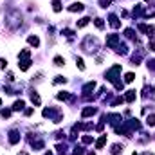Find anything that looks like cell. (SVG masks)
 Wrapping results in <instances>:
<instances>
[{
	"mask_svg": "<svg viewBox=\"0 0 155 155\" xmlns=\"http://www.w3.org/2000/svg\"><path fill=\"white\" fill-rule=\"evenodd\" d=\"M135 97H137V94H135V90H128V92L125 94V99L128 101V103H132V101H135Z\"/></svg>",
	"mask_w": 155,
	"mask_h": 155,
	"instance_id": "8",
	"label": "cell"
},
{
	"mask_svg": "<svg viewBox=\"0 0 155 155\" xmlns=\"http://www.w3.org/2000/svg\"><path fill=\"white\" fill-rule=\"evenodd\" d=\"M97 110L94 108V106H87V108H83V112H81V116L83 117H90V116H94V114H96Z\"/></svg>",
	"mask_w": 155,
	"mask_h": 155,
	"instance_id": "5",
	"label": "cell"
},
{
	"mask_svg": "<svg viewBox=\"0 0 155 155\" xmlns=\"http://www.w3.org/2000/svg\"><path fill=\"white\" fill-rule=\"evenodd\" d=\"M31 101H32L35 105H40V103H42V99H40V96H38L36 92H31Z\"/></svg>",
	"mask_w": 155,
	"mask_h": 155,
	"instance_id": "13",
	"label": "cell"
},
{
	"mask_svg": "<svg viewBox=\"0 0 155 155\" xmlns=\"http://www.w3.org/2000/svg\"><path fill=\"white\" fill-rule=\"evenodd\" d=\"M125 35H126L128 38H133V36H135V35H133V29H126V31H125Z\"/></svg>",
	"mask_w": 155,
	"mask_h": 155,
	"instance_id": "27",
	"label": "cell"
},
{
	"mask_svg": "<svg viewBox=\"0 0 155 155\" xmlns=\"http://www.w3.org/2000/svg\"><path fill=\"white\" fill-rule=\"evenodd\" d=\"M56 97L58 99H63V101H72L74 99V96H72V94H69V92H60Z\"/></svg>",
	"mask_w": 155,
	"mask_h": 155,
	"instance_id": "7",
	"label": "cell"
},
{
	"mask_svg": "<svg viewBox=\"0 0 155 155\" xmlns=\"http://www.w3.org/2000/svg\"><path fill=\"white\" fill-rule=\"evenodd\" d=\"M110 2L112 0H99V5L101 7H106V5H110Z\"/></svg>",
	"mask_w": 155,
	"mask_h": 155,
	"instance_id": "26",
	"label": "cell"
},
{
	"mask_svg": "<svg viewBox=\"0 0 155 155\" xmlns=\"http://www.w3.org/2000/svg\"><path fill=\"white\" fill-rule=\"evenodd\" d=\"M63 63H65V60H63L62 56H56V58H54V65H60V67H62Z\"/></svg>",
	"mask_w": 155,
	"mask_h": 155,
	"instance_id": "20",
	"label": "cell"
},
{
	"mask_svg": "<svg viewBox=\"0 0 155 155\" xmlns=\"http://www.w3.org/2000/svg\"><path fill=\"white\" fill-rule=\"evenodd\" d=\"M94 24H96L97 29H103V27H105V22H103L101 18H96V20H94Z\"/></svg>",
	"mask_w": 155,
	"mask_h": 155,
	"instance_id": "18",
	"label": "cell"
},
{
	"mask_svg": "<svg viewBox=\"0 0 155 155\" xmlns=\"http://www.w3.org/2000/svg\"><path fill=\"white\" fill-rule=\"evenodd\" d=\"M89 155H94V153H89Z\"/></svg>",
	"mask_w": 155,
	"mask_h": 155,
	"instance_id": "32",
	"label": "cell"
},
{
	"mask_svg": "<svg viewBox=\"0 0 155 155\" xmlns=\"http://www.w3.org/2000/svg\"><path fill=\"white\" fill-rule=\"evenodd\" d=\"M89 20H90V18H81V20L78 22V27H79V29H81V27H85V25L89 24Z\"/></svg>",
	"mask_w": 155,
	"mask_h": 155,
	"instance_id": "19",
	"label": "cell"
},
{
	"mask_svg": "<svg viewBox=\"0 0 155 155\" xmlns=\"http://www.w3.org/2000/svg\"><path fill=\"white\" fill-rule=\"evenodd\" d=\"M83 9H85V7H83V4H79V2H78V4H72V5H69V11H70V13L83 11Z\"/></svg>",
	"mask_w": 155,
	"mask_h": 155,
	"instance_id": "9",
	"label": "cell"
},
{
	"mask_svg": "<svg viewBox=\"0 0 155 155\" xmlns=\"http://www.w3.org/2000/svg\"><path fill=\"white\" fill-rule=\"evenodd\" d=\"M105 143H106V135H101L97 139V143H96V148H97V150H101V148L105 146Z\"/></svg>",
	"mask_w": 155,
	"mask_h": 155,
	"instance_id": "10",
	"label": "cell"
},
{
	"mask_svg": "<svg viewBox=\"0 0 155 155\" xmlns=\"http://www.w3.org/2000/svg\"><path fill=\"white\" fill-rule=\"evenodd\" d=\"M108 20H110V25H112L114 29H119V27H121V22H119V18H117L116 15H110Z\"/></svg>",
	"mask_w": 155,
	"mask_h": 155,
	"instance_id": "6",
	"label": "cell"
},
{
	"mask_svg": "<svg viewBox=\"0 0 155 155\" xmlns=\"http://www.w3.org/2000/svg\"><path fill=\"white\" fill-rule=\"evenodd\" d=\"M52 9L56 13H60L62 11V2H60V0H52Z\"/></svg>",
	"mask_w": 155,
	"mask_h": 155,
	"instance_id": "15",
	"label": "cell"
},
{
	"mask_svg": "<svg viewBox=\"0 0 155 155\" xmlns=\"http://www.w3.org/2000/svg\"><path fill=\"white\" fill-rule=\"evenodd\" d=\"M27 42H29L32 47H38V45H40V38H38V36H29Z\"/></svg>",
	"mask_w": 155,
	"mask_h": 155,
	"instance_id": "11",
	"label": "cell"
},
{
	"mask_svg": "<svg viewBox=\"0 0 155 155\" xmlns=\"http://www.w3.org/2000/svg\"><path fill=\"white\" fill-rule=\"evenodd\" d=\"M0 105H2V99H0Z\"/></svg>",
	"mask_w": 155,
	"mask_h": 155,
	"instance_id": "31",
	"label": "cell"
},
{
	"mask_svg": "<svg viewBox=\"0 0 155 155\" xmlns=\"http://www.w3.org/2000/svg\"><path fill=\"white\" fill-rule=\"evenodd\" d=\"M81 143H83V144H90V143H92V137H90V135H83Z\"/></svg>",
	"mask_w": 155,
	"mask_h": 155,
	"instance_id": "22",
	"label": "cell"
},
{
	"mask_svg": "<svg viewBox=\"0 0 155 155\" xmlns=\"http://www.w3.org/2000/svg\"><path fill=\"white\" fill-rule=\"evenodd\" d=\"M148 69L155 70V60H152V62H148Z\"/></svg>",
	"mask_w": 155,
	"mask_h": 155,
	"instance_id": "29",
	"label": "cell"
},
{
	"mask_svg": "<svg viewBox=\"0 0 155 155\" xmlns=\"http://www.w3.org/2000/svg\"><path fill=\"white\" fill-rule=\"evenodd\" d=\"M117 43H119V36H117V35H110L108 40H106V45L112 47V49H114V47H116Z\"/></svg>",
	"mask_w": 155,
	"mask_h": 155,
	"instance_id": "2",
	"label": "cell"
},
{
	"mask_svg": "<svg viewBox=\"0 0 155 155\" xmlns=\"http://www.w3.org/2000/svg\"><path fill=\"white\" fill-rule=\"evenodd\" d=\"M133 79H135V74H133V72H126V74H125V81H126V83H132Z\"/></svg>",
	"mask_w": 155,
	"mask_h": 155,
	"instance_id": "14",
	"label": "cell"
},
{
	"mask_svg": "<svg viewBox=\"0 0 155 155\" xmlns=\"http://www.w3.org/2000/svg\"><path fill=\"white\" fill-rule=\"evenodd\" d=\"M0 114H2V117H9V116H11V110H7V108H4L2 112H0Z\"/></svg>",
	"mask_w": 155,
	"mask_h": 155,
	"instance_id": "28",
	"label": "cell"
},
{
	"mask_svg": "<svg viewBox=\"0 0 155 155\" xmlns=\"http://www.w3.org/2000/svg\"><path fill=\"white\" fill-rule=\"evenodd\" d=\"M94 89H96V83H94V81H89V83L83 87V92H85V97H87V99L90 97V92H92Z\"/></svg>",
	"mask_w": 155,
	"mask_h": 155,
	"instance_id": "1",
	"label": "cell"
},
{
	"mask_svg": "<svg viewBox=\"0 0 155 155\" xmlns=\"http://www.w3.org/2000/svg\"><path fill=\"white\" fill-rule=\"evenodd\" d=\"M65 81H67V79H65L63 76H56V79H54V83H56V85H60V83H65Z\"/></svg>",
	"mask_w": 155,
	"mask_h": 155,
	"instance_id": "24",
	"label": "cell"
},
{
	"mask_svg": "<svg viewBox=\"0 0 155 155\" xmlns=\"http://www.w3.org/2000/svg\"><path fill=\"white\" fill-rule=\"evenodd\" d=\"M146 125H148V126H155V114L148 116V119H146Z\"/></svg>",
	"mask_w": 155,
	"mask_h": 155,
	"instance_id": "17",
	"label": "cell"
},
{
	"mask_svg": "<svg viewBox=\"0 0 155 155\" xmlns=\"http://www.w3.org/2000/svg\"><path fill=\"white\" fill-rule=\"evenodd\" d=\"M24 106H25V103L22 99H18V101H15V105H13V110H22Z\"/></svg>",
	"mask_w": 155,
	"mask_h": 155,
	"instance_id": "12",
	"label": "cell"
},
{
	"mask_svg": "<svg viewBox=\"0 0 155 155\" xmlns=\"http://www.w3.org/2000/svg\"><path fill=\"white\" fill-rule=\"evenodd\" d=\"M121 152H123V146H119V144H114L112 146V155H119Z\"/></svg>",
	"mask_w": 155,
	"mask_h": 155,
	"instance_id": "16",
	"label": "cell"
},
{
	"mask_svg": "<svg viewBox=\"0 0 155 155\" xmlns=\"http://www.w3.org/2000/svg\"><path fill=\"white\" fill-rule=\"evenodd\" d=\"M62 35L69 36V38H72V36H74V31H70V29H63V31H62Z\"/></svg>",
	"mask_w": 155,
	"mask_h": 155,
	"instance_id": "21",
	"label": "cell"
},
{
	"mask_svg": "<svg viewBox=\"0 0 155 155\" xmlns=\"http://www.w3.org/2000/svg\"><path fill=\"white\" fill-rule=\"evenodd\" d=\"M29 65H31V60H29V58H20V63H18L20 70H27Z\"/></svg>",
	"mask_w": 155,
	"mask_h": 155,
	"instance_id": "3",
	"label": "cell"
},
{
	"mask_svg": "<svg viewBox=\"0 0 155 155\" xmlns=\"http://www.w3.org/2000/svg\"><path fill=\"white\" fill-rule=\"evenodd\" d=\"M76 65H78L81 70H85V63H83V60H81V58H78V60H76Z\"/></svg>",
	"mask_w": 155,
	"mask_h": 155,
	"instance_id": "23",
	"label": "cell"
},
{
	"mask_svg": "<svg viewBox=\"0 0 155 155\" xmlns=\"http://www.w3.org/2000/svg\"><path fill=\"white\" fill-rule=\"evenodd\" d=\"M148 47H150V51H153V52H155V42H153V40L150 42V45H148Z\"/></svg>",
	"mask_w": 155,
	"mask_h": 155,
	"instance_id": "30",
	"label": "cell"
},
{
	"mask_svg": "<svg viewBox=\"0 0 155 155\" xmlns=\"http://www.w3.org/2000/svg\"><path fill=\"white\" fill-rule=\"evenodd\" d=\"M18 141H20V133H18L16 130H11V132H9V143H11V144H16Z\"/></svg>",
	"mask_w": 155,
	"mask_h": 155,
	"instance_id": "4",
	"label": "cell"
},
{
	"mask_svg": "<svg viewBox=\"0 0 155 155\" xmlns=\"http://www.w3.org/2000/svg\"><path fill=\"white\" fill-rule=\"evenodd\" d=\"M74 155H83V148L81 146H76V148H74Z\"/></svg>",
	"mask_w": 155,
	"mask_h": 155,
	"instance_id": "25",
	"label": "cell"
}]
</instances>
